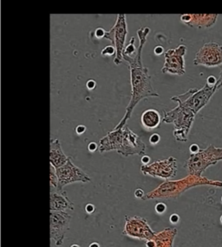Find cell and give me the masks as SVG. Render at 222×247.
I'll return each instance as SVG.
<instances>
[{
    "label": "cell",
    "instance_id": "5b68a950",
    "mask_svg": "<svg viewBox=\"0 0 222 247\" xmlns=\"http://www.w3.org/2000/svg\"><path fill=\"white\" fill-rule=\"evenodd\" d=\"M222 160V148H217L209 144L206 149H200L199 152L191 154L185 161L184 168L188 174L202 177V173L211 165H216Z\"/></svg>",
    "mask_w": 222,
    "mask_h": 247
},
{
    "label": "cell",
    "instance_id": "52a82bcc",
    "mask_svg": "<svg viewBox=\"0 0 222 247\" xmlns=\"http://www.w3.org/2000/svg\"><path fill=\"white\" fill-rule=\"evenodd\" d=\"M128 35V25L125 14H118L114 26L106 31L104 38L110 40L116 50V54L114 58L115 64H121L123 61L122 53L125 49V42Z\"/></svg>",
    "mask_w": 222,
    "mask_h": 247
},
{
    "label": "cell",
    "instance_id": "d590c367",
    "mask_svg": "<svg viewBox=\"0 0 222 247\" xmlns=\"http://www.w3.org/2000/svg\"><path fill=\"white\" fill-rule=\"evenodd\" d=\"M89 247H100V245H99L98 243H96V242H93V243H91V244L89 245Z\"/></svg>",
    "mask_w": 222,
    "mask_h": 247
},
{
    "label": "cell",
    "instance_id": "e0dca14e",
    "mask_svg": "<svg viewBox=\"0 0 222 247\" xmlns=\"http://www.w3.org/2000/svg\"><path fill=\"white\" fill-rule=\"evenodd\" d=\"M177 233L178 231L175 227H167L162 231L155 233L152 239L155 242V247H173Z\"/></svg>",
    "mask_w": 222,
    "mask_h": 247
},
{
    "label": "cell",
    "instance_id": "9a60e30c",
    "mask_svg": "<svg viewBox=\"0 0 222 247\" xmlns=\"http://www.w3.org/2000/svg\"><path fill=\"white\" fill-rule=\"evenodd\" d=\"M74 204L70 200L64 191H51L50 212L73 211Z\"/></svg>",
    "mask_w": 222,
    "mask_h": 247
},
{
    "label": "cell",
    "instance_id": "603a6c76",
    "mask_svg": "<svg viewBox=\"0 0 222 247\" xmlns=\"http://www.w3.org/2000/svg\"><path fill=\"white\" fill-rule=\"evenodd\" d=\"M217 83H218V79H216L214 76H209L207 79V84L210 87H216L217 86Z\"/></svg>",
    "mask_w": 222,
    "mask_h": 247
},
{
    "label": "cell",
    "instance_id": "484cf974",
    "mask_svg": "<svg viewBox=\"0 0 222 247\" xmlns=\"http://www.w3.org/2000/svg\"><path fill=\"white\" fill-rule=\"evenodd\" d=\"M146 193L144 192V191L141 188H138L135 191V197L136 198H139V199H143V197H145Z\"/></svg>",
    "mask_w": 222,
    "mask_h": 247
},
{
    "label": "cell",
    "instance_id": "83f0119b",
    "mask_svg": "<svg viewBox=\"0 0 222 247\" xmlns=\"http://www.w3.org/2000/svg\"><path fill=\"white\" fill-rule=\"evenodd\" d=\"M95 210H96V208H95V205L93 204H87L86 206H85V211L89 214H92L95 212Z\"/></svg>",
    "mask_w": 222,
    "mask_h": 247
},
{
    "label": "cell",
    "instance_id": "f546056e",
    "mask_svg": "<svg viewBox=\"0 0 222 247\" xmlns=\"http://www.w3.org/2000/svg\"><path fill=\"white\" fill-rule=\"evenodd\" d=\"M200 150V149L199 145L196 144H193L189 147V151H190V153H191V154H195V153L199 152Z\"/></svg>",
    "mask_w": 222,
    "mask_h": 247
},
{
    "label": "cell",
    "instance_id": "ffe728a7",
    "mask_svg": "<svg viewBox=\"0 0 222 247\" xmlns=\"http://www.w3.org/2000/svg\"><path fill=\"white\" fill-rule=\"evenodd\" d=\"M50 185L51 191H56L58 187V178L56 173V168L51 165V172H50Z\"/></svg>",
    "mask_w": 222,
    "mask_h": 247
},
{
    "label": "cell",
    "instance_id": "277c9868",
    "mask_svg": "<svg viewBox=\"0 0 222 247\" xmlns=\"http://www.w3.org/2000/svg\"><path fill=\"white\" fill-rule=\"evenodd\" d=\"M195 114L192 110L177 105L173 110L163 111L162 122L166 124H173L174 130L173 132L174 137L178 142H187L191 131Z\"/></svg>",
    "mask_w": 222,
    "mask_h": 247
},
{
    "label": "cell",
    "instance_id": "d4e9b609",
    "mask_svg": "<svg viewBox=\"0 0 222 247\" xmlns=\"http://www.w3.org/2000/svg\"><path fill=\"white\" fill-rule=\"evenodd\" d=\"M105 33H106V30L101 27L96 29V30H95V36L97 38H104Z\"/></svg>",
    "mask_w": 222,
    "mask_h": 247
},
{
    "label": "cell",
    "instance_id": "7402d4cb",
    "mask_svg": "<svg viewBox=\"0 0 222 247\" xmlns=\"http://www.w3.org/2000/svg\"><path fill=\"white\" fill-rule=\"evenodd\" d=\"M166 205L162 203V202H160V203H157L156 205H155V211L157 213L159 214H162L166 212Z\"/></svg>",
    "mask_w": 222,
    "mask_h": 247
},
{
    "label": "cell",
    "instance_id": "1f68e13d",
    "mask_svg": "<svg viewBox=\"0 0 222 247\" xmlns=\"http://www.w3.org/2000/svg\"><path fill=\"white\" fill-rule=\"evenodd\" d=\"M170 222L172 223V224H177L179 221H180V217H179V215L178 214H176V213H174V214H172L171 216H170Z\"/></svg>",
    "mask_w": 222,
    "mask_h": 247
},
{
    "label": "cell",
    "instance_id": "9c48e42d",
    "mask_svg": "<svg viewBox=\"0 0 222 247\" xmlns=\"http://www.w3.org/2000/svg\"><path fill=\"white\" fill-rule=\"evenodd\" d=\"M177 169V159L174 157H169L165 159L157 160L154 163L141 166V171L144 175L153 178H161L166 180L175 177Z\"/></svg>",
    "mask_w": 222,
    "mask_h": 247
},
{
    "label": "cell",
    "instance_id": "2e32d148",
    "mask_svg": "<svg viewBox=\"0 0 222 247\" xmlns=\"http://www.w3.org/2000/svg\"><path fill=\"white\" fill-rule=\"evenodd\" d=\"M70 157H67L63 152L61 143L59 139L51 138V146H50V162L51 165L54 166L56 169L63 165L68 160Z\"/></svg>",
    "mask_w": 222,
    "mask_h": 247
},
{
    "label": "cell",
    "instance_id": "6da1fadb",
    "mask_svg": "<svg viewBox=\"0 0 222 247\" xmlns=\"http://www.w3.org/2000/svg\"><path fill=\"white\" fill-rule=\"evenodd\" d=\"M150 32V28L143 26L137 30L140 45L137 52L134 57L122 55V58L129 64L130 71V84H131V97L129 105L126 107L125 114L118 125L114 128L115 130L123 128L128 120L130 118L136 106L142 99L150 97H159L158 92L154 89L151 83V76L148 73V69L143 65L141 53L144 45L147 42V38Z\"/></svg>",
    "mask_w": 222,
    "mask_h": 247
},
{
    "label": "cell",
    "instance_id": "44dd1931",
    "mask_svg": "<svg viewBox=\"0 0 222 247\" xmlns=\"http://www.w3.org/2000/svg\"><path fill=\"white\" fill-rule=\"evenodd\" d=\"M101 54L103 57H110V56L115 55L116 54V50L115 48V46L111 45H107L106 47H104L102 50Z\"/></svg>",
    "mask_w": 222,
    "mask_h": 247
},
{
    "label": "cell",
    "instance_id": "5bb4252c",
    "mask_svg": "<svg viewBox=\"0 0 222 247\" xmlns=\"http://www.w3.org/2000/svg\"><path fill=\"white\" fill-rule=\"evenodd\" d=\"M218 17V14H183L181 21L189 27L207 29L215 25Z\"/></svg>",
    "mask_w": 222,
    "mask_h": 247
},
{
    "label": "cell",
    "instance_id": "cb8c5ba5",
    "mask_svg": "<svg viewBox=\"0 0 222 247\" xmlns=\"http://www.w3.org/2000/svg\"><path fill=\"white\" fill-rule=\"evenodd\" d=\"M161 140V137L158 133H154L149 137V142L151 144H157Z\"/></svg>",
    "mask_w": 222,
    "mask_h": 247
},
{
    "label": "cell",
    "instance_id": "f35d334b",
    "mask_svg": "<svg viewBox=\"0 0 222 247\" xmlns=\"http://www.w3.org/2000/svg\"><path fill=\"white\" fill-rule=\"evenodd\" d=\"M221 201H222V197H221Z\"/></svg>",
    "mask_w": 222,
    "mask_h": 247
},
{
    "label": "cell",
    "instance_id": "e575fe53",
    "mask_svg": "<svg viewBox=\"0 0 222 247\" xmlns=\"http://www.w3.org/2000/svg\"><path fill=\"white\" fill-rule=\"evenodd\" d=\"M149 162H150V158L148 155H144L141 158V163L143 165H148V164H149Z\"/></svg>",
    "mask_w": 222,
    "mask_h": 247
},
{
    "label": "cell",
    "instance_id": "4fadbf2b",
    "mask_svg": "<svg viewBox=\"0 0 222 247\" xmlns=\"http://www.w3.org/2000/svg\"><path fill=\"white\" fill-rule=\"evenodd\" d=\"M51 214V239L56 246L63 244L67 231L70 230L71 215L67 212H50Z\"/></svg>",
    "mask_w": 222,
    "mask_h": 247
},
{
    "label": "cell",
    "instance_id": "ac0fdd59",
    "mask_svg": "<svg viewBox=\"0 0 222 247\" xmlns=\"http://www.w3.org/2000/svg\"><path fill=\"white\" fill-rule=\"evenodd\" d=\"M141 122L144 130L153 131L161 125L162 117L158 110L150 108L142 112L141 117Z\"/></svg>",
    "mask_w": 222,
    "mask_h": 247
},
{
    "label": "cell",
    "instance_id": "3957f363",
    "mask_svg": "<svg viewBox=\"0 0 222 247\" xmlns=\"http://www.w3.org/2000/svg\"><path fill=\"white\" fill-rule=\"evenodd\" d=\"M200 185H212L222 187V181L212 180L206 177L188 174L178 180H166L157 188L146 193L143 200L148 199H176L188 190Z\"/></svg>",
    "mask_w": 222,
    "mask_h": 247
},
{
    "label": "cell",
    "instance_id": "8fae6325",
    "mask_svg": "<svg viewBox=\"0 0 222 247\" xmlns=\"http://www.w3.org/2000/svg\"><path fill=\"white\" fill-rule=\"evenodd\" d=\"M155 233L156 232L150 228L145 219L139 216H125V226L123 230L124 235L148 241L152 239Z\"/></svg>",
    "mask_w": 222,
    "mask_h": 247
},
{
    "label": "cell",
    "instance_id": "4dcf8cb0",
    "mask_svg": "<svg viewBox=\"0 0 222 247\" xmlns=\"http://www.w3.org/2000/svg\"><path fill=\"white\" fill-rule=\"evenodd\" d=\"M86 85H87V88H88L89 90H94L95 87H96V82L94 79H89V80H88Z\"/></svg>",
    "mask_w": 222,
    "mask_h": 247
},
{
    "label": "cell",
    "instance_id": "30bf717a",
    "mask_svg": "<svg viewBox=\"0 0 222 247\" xmlns=\"http://www.w3.org/2000/svg\"><path fill=\"white\" fill-rule=\"evenodd\" d=\"M188 48L185 45H179L174 49H169L165 52V63L162 69V73H170L181 76L185 71V59Z\"/></svg>",
    "mask_w": 222,
    "mask_h": 247
},
{
    "label": "cell",
    "instance_id": "4316f807",
    "mask_svg": "<svg viewBox=\"0 0 222 247\" xmlns=\"http://www.w3.org/2000/svg\"><path fill=\"white\" fill-rule=\"evenodd\" d=\"M98 147H99V145H97V144H96V142H91V143H89V145H88V149H89V151H91V152H94V151H98Z\"/></svg>",
    "mask_w": 222,
    "mask_h": 247
},
{
    "label": "cell",
    "instance_id": "8992f818",
    "mask_svg": "<svg viewBox=\"0 0 222 247\" xmlns=\"http://www.w3.org/2000/svg\"><path fill=\"white\" fill-rule=\"evenodd\" d=\"M217 90V86L210 87L206 84L201 89L191 88L185 93L172 97L171 100L178 103V105L192 110L196 115L208 104Z\"/></svg>",
    "mask_w": 222,
    "mask_h": 247
},
{
    "label": "cell",
    "instance_id": "7a4b0ae2",
    "mask_svg": "<svg viewBox=\"0 0 222 247\" xmlns=\"http://www.w3.org/2000/svg\"><path fill=\"white\" fill-rule=\"evenodd\" d=\"M147 146L141 137L127 125L108 132L106 136L100 139L98 147V151L101 153L115 151L123 157L144 155Z\"/></svg>",
    "mask_w": 222,
    "mask_h": 247
},
{
    "label": "cell",
    "instance_id": "ba28073f",
    "mask_svg": "<svg viewBox=\"0 0 222 247\" xmlns=\"http://www.w3.org/2000/svg\"><path fill=\"white\" fill-rule=\"evenodd\" d=\"M56 173L58 178V191H63V188L65 185L72 183H89L91 181V178L87 173L73 164L71 158L64 165L56 169Z\"/></svg>",
    "mask_w": 222,
    "mask_h": 247
},
{
    "label": "cell",
    "instance_id": "f1b7e54d",
    "mask_svg": "<svg viewBox=\"0 0 222 247\" xmlns=\"http://www.w3.org/2000/svg\"><path fill=\"white\" fill-rule=\"evenodd\" d=\"M85 131H86V126H85V125H77V126L76 127V132H77V134H78V135H82L83 133L85 132Z\"/></svg>",
    "mask_w": 222,
    "mask_h": 247
},
{
    "label": "cell",
    "instance_id": "d6a6232c",
    "mask_svg": "<svg viewBox=\"0 0 222 247\" xmlns=\"http://www.w3.org/2000/svg\"><path fill=\"white\" fill-rule=\"evenodd\" d=\"M154 52H155V55H157V56L162 55V54L164 52V49H163V47H162V45H157V46L155 48Z\"/></svg>",
    "mask_w": 222,
    "mask_h": 247
},
{
    "label": "cell",
    "instance_id": "d6986e66",
    "mask_svg": "<svg viewBox=\"0 0 222 247\" xmlns=\"http://www.w3.org/2000/svg\"><path fill=\"white\" fill-rule=\"evenodd\" d=\"M135 43H136V38L132 37L129 45H126L124 51H123V53L122 55H127L129 56V57H134V54L136 53V52H137V49L136 48V45H135Z\"/></svg>",
    "mask_w": 222,
    "mask_h": 247
},
{
    "label": "cell",
    "instance_id": "7c38bea8",
    "mask_svg": "<svg viewBox=\"0 0 222 247\" xmlns=\"http://www.w3.org/2000/svg\"><path fill=\"white\" fill-rule=\"evenodd\" d=\"M194 64L207 67H221L222 65V45L214 42L205 44L196 52Z\"/></svg>",
    "mask_w": 222,
    "mask_h": 247
},
{
    "label": "cell",
    "instance_id": "836d02e7",
    "mask_svg": "<svg viewBox=\"0 0 222 247\" xmlns=\"http://www.w3.org/2000/svg\"><path fill=\"white\" fill-rule=\"evenodd\" d=\"M222 88V65L221 66V74L220 77L218 79V83H217V89H221Z\"/></svg>",
    "mask_w": 222,
    "mask_h": 247
},
{
    "label": "cell",
    "instance_id": "8d00e7d4",
    "mask_svg": "<svg viewBox=\"0 0 222 247\" xmlns=\"http://www.w3.org/2000/svg\"><path fill=\"white\" fill-rule=\"evenodd\" d=\"M70 247H80L78 245H72Z\"/></svg>",
    "mask_w": 222,
    "mask_h": 247
},
{
    "label": "cell",
    "instance_id": "74e56055",
    "mask_svg": "<svg viewBox=\"0 0 222 247\" xmlns=\"http://www.w3.org/2000/svg\"><path fill=\"white\" fill-rule=\"evenodd\" d=\"M221 223H222V216H221Z\"/></svg>",
    "mask_w": 222,
    "mask_h": 247
}]
</instances>
